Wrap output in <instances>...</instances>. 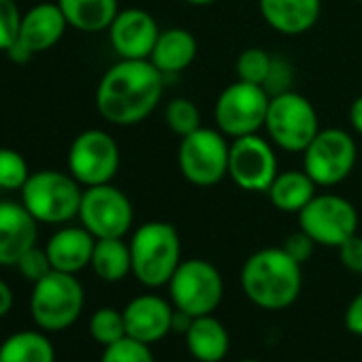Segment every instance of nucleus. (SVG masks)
I'll list each match as a JSON object with an SVG mask.
<instances>
[{
  "label": "nucleus",
  "instance_id": "obj_1",
  "mask_svg": "<svg viewBox=\"0 0 362 362\" xmlns=\"http://www.w3.org/2000/svg\"><path fill=\"white\" fill-rule=\"evenodd\" d=\"M164 75L149 60H119L96 88V109L113 126H136L160 105Z\"/></svg>",
  "mask_w": 362,
  "mask_h": 362
},
{
  "label": "nucleus",
  "instance_id": "obj_2",
  "mask_svg": "<svg viewBox=\"0 0 362 362\" xmlns=\"http://www.w3.org/2000/svg\"><path fill=\"white\" fill-rule=\"evenodd\" d=\"M241 288L247 300L264 311H284L303 290V264L284 247H262L241 267Z\"/></svg>",
  "mask_w": 362,
  "mask_h": 362
},
{
  "label": "nucleus",
  "instance_id": "obj_3",
  "mask_svg": "<svg viewBox=\"0 0 362 362\" xmlns=\"http://www.w3.org/2000/svg\"><path fill=\"white\" fill-rule=\"evenodd\" d=\"M132 275L145 288L168 286L181 264V239L168 222H145L130 239Z\"/></svg>",
  "mask_w": 362,
  "mask_h": 362
},
{
  "label": "nucleus",
  "instance_id": "obj_4",
  "mask_svg": "<svg viewBox=\"0 0 362 362\" xmlns=\"http://www.w3.org/2000/svg\"><path fill=\"white\" fill-rule=\"evenodd\" d=\"M20 192L24 207L41 224H66L79 216L83 190L71 173L54 168L30 173Z\"/></svg>",
  "mask_w": 362,
  "mask_h": 362
},
{
  "label": "nucleus",
  "instance_id": "obj_5",
  "mask_svg": "<svg viewBox=\"0 0 362 362\" xmlns=\"http://www.w3.org/2000/svg\"><path fill=\"white\" fill-rule=\"evenodd\" d=\"M264 130L277 149L303 153L322 128L313 103L300 92L286 90L271 96Z\"/></svg>",
  "mask_w": 362,
  "mask_h": 362
},
{
  "label": "nucleus",
  "instance_id": "obj_6",
  "mask_svg": "<svg viewBox=\"0 0 362 362\" xmlns=\"http://www.w3.org/2000/svg\"><path fill=\"white\" fill-rule=\"evenodd\" d=\"M83 303L86 292L75 275L49 271L33 288L30 313L41 330L58 332L71 328L79 320Z\"/></svg>",
  "mask_w": 362,
  "mask_h": 362
},
{
  "label": "nucleus",
  "instance_id": "obj_7",
  "mask_svg": "<svg viewBox=\"0 0 362 362\" xmlns=\"http://www.w3.org/2000/svg\"><path fill=\"white\" fill-rule=\"evenodd\" d=\"M228 156L230 139L218 128L201 126L181 139L177 149V166L188 184L197 188H211L228 177Z\"/></svg>",
  "mask_w": 362,
  "mask_h": 362
},
{
  "label": "nucleus",
  "instance_id": "obj_8",
  "mask_svg": "<svg viewBox=\"0 0 362 362\" xmlns=\"http://www.w3.org/2000/svg\"><path fill=\"white\" fill-rule=\"evenodd\" d=\"M168 296L175 309L192 317L214 313L224 298V279L216 264L203 258L181 260L168 281Z\"/></svg>",
  "mask_w": 362,
  "mask_h": 362
},
{
  "label": "nucleus",
  "instance_id": "obj_9",
  "mask_svg": "<svg viewBox=\"0 0 362 362\" xmlns=\"http://www.w3.org/2000/svg\"><path fill=\"white\" fill-rule=\"evenodd\" d=\"M300 156L303 170L315 181L317 188H334L354 173L358 145L347 130L324 128Z\"/></svg>",
  "mask_w": 362,
  "mask_h": 362
},
{
  "label": "nucleus",
  "instance_id": "obj_10",
  "mask_svg": "<svg viewBox=\"0 0 362 362\" xmlns=\"http://www.w3.org/2000/svg\"><path fill=\"white\" fill-rule=\"evenodd\" d=\"M269 103L271 94L264 90V86H254L237 79L220 92L214 105L216 128L230 141L256 134L264 128Z\"/></svg>",
  "mask_w": 362,
  "mask_h": 362
},
{
  "label": "nucleus",
  "instance_id": "obj_11",
  "mask_svg": "<svg viewBox=\"0 0 362 362\" xmlns=\"http://www.w3.org/2000/svg\"><path fill=\"white\" fill-rule=\"evenodd\" d=\"M358 211L341 194H315L298 214V228L307 233L315 245L339 247L358 233Z\"/></svg>",
  "mask_w": 362,
  "mask_h": 362
},
{
  "label": "nucleus",
  "instance_id": "obj_12",
  "mask_svg": "<svg viewBox=\"0 0 362 362\" xmlns=\"http://www.w3.org/2000/svg\"><path fill=\"white\" fill-rule=\"evenodd\" d=\"M119 145L100 128L83 130L69 149V173L83 188L111 184L119 170Z\"/></svg>",
  "mask_w": 362,
  "mask_h": 362
},
{
  "label": "nucleus",
  "instance_id": "obj_13",
  "mask_svg": "<svg viewBox=\"0 0 362 362\" xmlns=\"http://www.w3.org/2000/svg\"><path fill=\"white\" fill-rule=\"evenodd\" d=\"M77 218L96 239H124L132 228L134 209L119 188L103 184L83 190Z\"/></svg>",
  "mask_w": 362,
  "mask_h": 362
},
{
  "label": "nucleus",
  "instance_id": "obj_14",
  "mask_svg": "<svg viewBox=\"0 0 362 362\" xmlns=\"http://www.w3.org/2000/svg\"><path fill=\"white\" fill-rule=\"evenodd\" d=\"M277 173H279V162H277L275 145L269 139L256 132L230 141L228 177L233 179L235 186H239L245 192L267 194Z\"/></svg>",
  "mask_w": 362,
  "mask_h": 362
},
{
  "label": "nucleus",
  "instance_id": "obj_15",
  "mask_svg": "<svg viewBox=\"0 0 362 362\" xmlns=\"http://www.w3.org/2000/svg\"><path fill=\"white\" fill-rule=\"evenodd\" d=\"M160 33L151 13L143 9H124L109 26V41L119 60H149Z\"/></svg>",
  "mask_w": 362,
  "mask_h": 362
},
{
  "label": "nucleus",
  "instance_id": "obj_16",
  "mask_svg": "<svg viewBox=\"0 0 362 362\" xmlns=\"http://www.w3.org/2000/svg\"><path fill=\"white\" fill-rule=\"evenodd\" d=\"M126 337H132L141 343L153 345L173 332L175 307L170 300H164L158 294L134 296L124 307Z\"/></svg>",
  "mask_w": 362,
  "mask_h": 362
},
{
  "label": "nucleus",
  "instance_id": "obj_17",
  "mask_svg": "<svg viewBox=\"0 0 362 362\" xmlns=\"http://www.w3.org/2000/svg\"><path fill=\"white\" fill-rule=\"evenodd\" d=\"M37 224L24 203L0 201V267H16L37 245Z\"/></svg>",
  "mask_w": 362,
  "mask_h": 362
},
{
  "label": "nucleus",
  "instance_id": "obj_18",
  "mask_svg": "<svg viewBox=\"0 0 362 362\" xmlns=\"http://www.w3.org/2000/svg\"><path fill=\"white\" fill-rule=\"evenodd\" d=\"M94 245L96 237L83 226H64L49 237L45 252L54 271L77 275L79 271L90 267Z\"/></svg>",
  "mask_w": 362,
  "mask_h": 362
},
{
  "label": "nucleus",
  "instance_id": "obj_19",
  "mask_svg": "<svg viewBox=\"0 0 362 362\" xmlns=\"http://www.w3.org/2000/svg\"><path fill=\"white\" fill-rule=\"evenodd\" d=\"M258 9L269 28L286 37H298L317 24L322 0H258Z\"/></svg>",
  "mask_w": 362,
  "mask_h": 362
},
{
  "label": "nucleus",
  "instance_id": "obj_20",
  "mask_svg": "<svg viewBox=\"0 0 362 362\" xmlns=\"http://www.w3.org/2000/svg\"><path fill=\"white\" fill-rule=\"evenodd\" d=\"M66 26L69 22L58 3H39L22 16L18 39L33 54H41L60 43Z\"/></svg>",
  "mask_w": 362,
  "mask_h": 362
},
{
  "label": "nucleus",
  "instance_id": "obj_21",
  "mask_svg": "<svg viewBox=\"0 0 362 362\" xmlns=\"http://www.w3.org/2000/svg\"><path fill=\"white\" fill-rule=\"evenodd\" d=\"M199 56L197 37L186 28H166L160 33L149 62L166 77L184 73Z\"/></svg>",
  "mask_w": 362,
  "mask_h": 362
},
{
  "label": "nucleus",
  "instance_id": "obj_22",
  "mask_svg": "<svg viewBox=\"0 0 362 362\" xmlns=\"http://www.w3.org/2000/svg\"><path fill=\"white\" fill-rule=\"evenodd\" d=\"M184 339L190 356L199 362H222L230 349V334L214 313L194 317Z\"/></svg>",
  "mask_w": 362,
  "mask_h": 362
},
{
  "label": "nucleus",
  "instance_id": "obj_23",
  "mask_svg": "<svg viewBox=\"0 0 362 362\" xmlns=\"http://www.w3.org/2000/svg\"><path fill=\"white\" fill-rule=\"evenodd\" d=\"M317 194V184L303 168L279 170L267 197L275 209L284 214H300L307 203Z\"/></svg>",
  "mask_w": 362,
  "mask_h": 362
},
{
  "label": "nucleus",
  "instance_id": "obj_24",
  "mask_svg": "<svg viewBox=\"0 0 362 362\" xmlns=\"http://www.w3.org/2000/svg\"><path fill=\"white\" fill-rule=\"evenodd\" d=\"M69 26L81 33L109 30L115 16L119 13L117 0H58Z\"/></svg>",
  "mask_w": 362,
  "mask_h": 362
},
{
  "label": "nucleus",
  "instance_id": "obj_25",
  "mask_svg": "<svg viewBox=\"0 0 362 362\" xmlns=\"http://www.w3.org/2000/svg\"><path fill=\"white\" fill-rule=\"evenodd\" d=\"M0 362H56V349L45 330H20L0 345Z\"/></svg>",
  "mask_w": 362,
  "mask_h": 362
},
{
  "label": "nucleus",
  "instance_id": "obj_26",
  "mask_svg": "<svg viewBox=\"0 0 362 362\" xmlns=\"http://www.w3.org/2000/svg\"><path fill=\"white\" fill-rule=\"evenodd\" d=\"M90 267L103 281L115 284L126 279L132 273L130 243L124 239H96Z\"/></svg>",
  "mask_w": 362,
  "mask_h": 362
},
{
  "label": "nucleus",
  "instance_id": "obj_27",
  "mask_svg": "<svg viewBox=\"0 0 362 362\" xmlns=\"http://www.w3.org/2000/svg\"><path fill=\"white\" fill-rule=\"evenodd\" d=\"M164 122L166 128L170 132H175L177 136H188L194 130H199L201 124V109L194 100L186 98V96H177L173 100L166 103L164 107Z\"/></svg>",
  "mask_w": 362,
  "mask_h": 362
},
{
  "label": "nucleus",
  "instance_id": "obj_28",
  "mask_svg": "<svg viewBox=\"0 0 362 362\" xmlns=\"http://www.w3.org/2000/svg\"><path fill=\"white\" fill-rule=\"evenodd\" d=\"M273 69V56L262 47H247L237 56L235 73L239 81L264 86Z\"/></svg>",
  "mask_w": 362,
  "mask_h": 362
},
{
  "label": "nucleus",
  "instance_id": "obj_29",
  "mask_svg": "<svg viewBox=\"0 0 362 362\" xmlns=\"http://www.w3.org/2000/svg\"><path fill=\"white\" fill-rule=\"evenodd\" d=\"M90 334L103 347L119 341L126 337V322L124 313L113 307H100L90 317Z\"/></svg>",
  "mask_w": 362,
  "mask_h": 362
},
{
  "label": "nucleus",
  "instance_id": "obj_30",
  "mask_svg": "<svg viewBox=\"0 0 362 362\" xmlns=\"http://www.w3.org/2000/svg\"><path fill=\"white\" fill-rule=\"evenodd\" d=\"M28 177L26 158L11 147H0V190H22Z\"/></svg>",
  "mask_w": 362,
  "mask_h": 362
},
{
  "label": "nucleus",
  "instance_id": "obj_31",
  "mask_svg": "<svg viewBox=\"0 0 362 362\" xmlns=\"http://www.w3.org/2000/svg\"><path fill=\"white\" fill-rule=\"evenodd\" d=\"M100 362H156V358L147 343H141L132 337H124L105 347Z\"/></svg>",
  "mask_w": 362,
  "mask_h": 362
},
{
  "label": "nucleus",
  "instance_id": "obj_32",
  "mask_svg": "<svg viewBox=\"0 0 362 362\" xmlns=\"http://www.w3.org/2000/svg\"><path fill=\"white\" fill-rule=\"evenodd\" d=\"M22 13L16 0H0V52H7L20 37Z\"/></svg>",
  "mask_w": 362,
  "mask_h": 362
},
{
  "label": "nucleus",
  "instance_id": "obj_33",
  "mask_svg": "<svg viewBox=\"0 0 362 362\" xmlns=\"http://www.w3.org/2000/svg\"><path fill=\"white\" fill-rule=\"evenodd\" d=\"M18 267V271L22 273V277L24 279H28V281H33V284H37L39 279H43L49 271H54L52 269V262H49V258H47V252L45 250H41V247H33V250H28L22 258H20V262L16 264Z\"/></svg>",
  "mask_w": 362,
  "mask_h": 362
},
{
  "label": "nucleus",
  "instance_id": "obj_34",
  "mask_svg": "<svg viewBox=\"0 0 362 362\" xmlns=\"http://www.w3.org/2000/svg\"><path fill=\"white\" fill-rule=\"evenodd\" d=\"M284 252L290 256V258H294L298 264H305L307 260H311V256H313V250H315V241L307 235V233H303L300 228L296 230V233H292V235H288L286 239H284Z\"/></svg>",
  "mask_w": 362,
  "mask_h": 362
},
{
  "label": "nucleus",
  "instance_id": "obj_35",
  "mask_svg": "<svg viewBox=\"0 0 362 362\" xmlns=\"http://www.w3.org/2000/svg\"><path fill=\"white\" fill-rule=\"evenodd\" d=\"M337 252H339V262L343 264V269H347L354 275H362V237L358 233L349 237L345 243H341Z\"/></svg>",
  "mask_w": 362,
  "mask_h": 362
},
{
  "label": "nucleus",
  "instance_id": "obj_36",
  "mask_svg": "<svg viewBox=\"0 0 362 362\" xmlns=\"http://www.w3.org/2000/svg\"><path fill=\"white\" fill-rule=\"evenodd\" d=\"M290 83H292V69H290V64L284 58H273V69L269 73V79L264 83V90L273 96V94L292 90Z\"/></svg>",
  "mask_w": 362,
  "mask_h": 362
},
{
  "label": "nucleus",
  "instance_id": "obj_37",
  "mask_svg": "<svg viewBox=\"0 0 362 362\" xmlns=\"http://www.w3.org/2000/svg\"><path fill=\"white\" fill-rule=\"evenodd\" d=\"M345 328L351 334L362 337V292H358L345 309Z\"/></svg>",
  "mask_w": 362,
  "mask_h": 362
},
{
  "label": "nucleus",
  "instance_id": "obj_38",
  "mask_svg": "<svg viewBox=\"0 0 362 362\" xmlns=\"http://www.w3.org/2000/svg\"><path fill=\"white\" fill-rule=\"evenodd\" d=\"M5 54H7V58H9L13 64H26V62H30V60H33V56H35V54H33V52H30V49L20 41V39H18V41H16V43H13Z\"/></svg>",
  "mask_w": 362,
  "mask_h": 362
},
{
  "label": "nucleus",
  "instance_id": "obj_39",
  "mask_svg": "<svg viewBox=\"0 0 362 362\" xmlns=\"http://www.w3.org/2000/svg\"><path fill=\"white\" fill-rule=\"evenodd\" d=\"M13 290L11 286L5 281V279H0V317H5L11 309H13Z\"/></svg>",
  "mask_w": 362,
  "mask_h": 362
},
{
  "label": "nucleus",
  "instance_id": "obj_40",
  "mask_svg": "<svg viewBox=\"0 0 362 362\" xmlns=\"http://www.w3.org/2000/svg\"><path fill=\"white\" fill-rule=\"evenodd\" d=\"M349 124H351L354 132L362 136V94L358 98H354L349 105Z\"/></svg>",
  "mask_w": 362,
  "mask_h": 362
},
{
  "label": "nucleus",
  "instance_id": "obj_41",
  "mask_svg": "<svg viewBox=\"0 0 362 362\" xmlns=\"http://www.w3.org/2000/svg\"><path fill=\"white\" fill-rule=\"evenodd\" d=\"M192 320H194V317H192L190 313L175 309V315H173V332H177V334H186L188 328H190V324H192Z\"/></svg>",
  "mask_w": 362,
  "mask_h": 362
},
{
  "label": "nucleus",
  "instance_id": "obj_42",
  "mask_svg": "<svg viewBox=\"0 0 362 362\" xmlns=\"http://www.w3.org/2000/svg\"><path fill=\"white\" fill-rule=\"evenodd\" d=\"M184 3H188L190 7H209V5L218 3V0H184Z\"/></svg>",
  "mask_w": 362,
  "mask_h": 362
},
{
  "label": "nucleus",
  "instance_id": "obj_43",
  "mask_svg": "<svg viewBox=\"0 0 362 362\" xmlns=\"http://www.w3.org/2000/svg\"><path fill=\"white\" fill-rule=\"evenodd\" d=\"M241 362H260V360H252V358H247V360H241Z\"/></svg>",
  "mask_w": 362,
  "mask_h": 362
},
{
  "label": "nucleus",
  "instance_id": "obj_44",
  "mask_svg": "<svg viewBox=\"0 0 362 362\" xmlns=\"http://www.w3.org/2000/svg\"><path fill=\"white\" fill-rule=\"evenodd\" d=\"M356 3H362V0H356Z\"/></svg>",
  "mask_w": 362,
  "mask_h": 362
}]
</instances>
